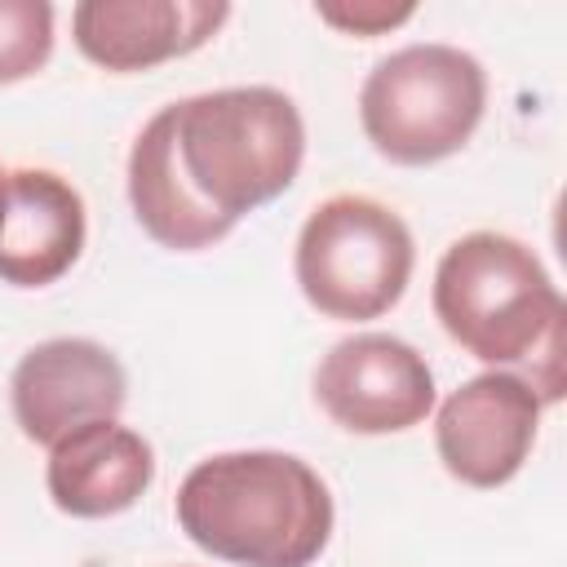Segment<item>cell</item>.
<instances>
[{
    "label": "cell",
    "mask_w": 567,
    "mask_h": 567,
    "mask_svg": "<svg viewBox=\"0 0 567 567\" xmlns=\"http://www.w3.org/2000/svg\"><path fill=\"white\" fill-rule=\"evenodd\" d=\"M416 266V244L408 221L372 195H332L323 199L292 252L301 297L341 323L381 319L408 292Z\"/></svg>",
    "instance_id": "5b68a950"
},
{
    "label": "cell",
    "mask_w": 567,
    "mask_h": 567,
    "mask_svg": "<svg viewBox=\"0 0 567 567\" xmlns=\"http://www.w3.org/2000/svg\"><path fill=\"white\" fill-rule=\"evenodd\" d=\"M128 204H133L137 226L159 248H173V252L213 248L217 239H226L235 230L226 217L204 208L195 199V190L186 186V177L177 168L168 106H159L142 124V133L133 137V151H128Z\"/></svg>",
    "instance_id": "7c38bea8"
},
{
    "label": "cell",
    "mask_w": 567,
    "mask_h": 567,
    "mask_svg": "<svg viewBox=\"0 0 567 567\" xmlns=\"http://www.w3.org/2000/svg\"><path fill=\"white\" fill-rule=\"evenodd\" d=\"M487 111V71L456 44H408L359 89V124L377 155L425 168L456 155Z\"/></svg>",
    "instance_id": "277c9868"
},
{
    "label": "cell",
    "mask_w": 567,
    "mask_h": 567,
    "mask_svg": "<svg viewBox=\"0 0 567 567\" xmlns=\"http://www.w3.org/2000/svg\"><path fill=\"white\" fill-rule=\"evenodd\" d=\"M84 199L53 168H13L0 213V284L49 288L84 252Z\"/></svg>",
    "instance_id": "30bf717a"
},
{
    "label": "cell",
    "mask_w": 567,
    "mask_h": 567,
    "mask_svg": "<svg viewBox=\"0 0 567 567\" xmlns=\"http://www.w3.org/2000/svg\"><path fill=\"white\" fill-rule=\"evenodd\" d=\"M315 399L350 434H399L430 416L434 372L403 337L354 332L319 359Z\"/></svg>",
    "instance_id": "8992f818"
},
{
    "label": "cell",
    "mask_w": 567,
    "mask_h": 567,
    "mask_svg": "<svg viewBox=\"0 0 567 567\" xmlns=\"http://www.w3.org/2000/svg\"><path fill=\"white\" fill-rule=\"evenodd\" d=\"M430 301L434 319L465 354L501 372L518 368L540 403L563 399L567 306L545 261L523 239L501 230L461 235L439 257Z\"/></svg>",
    "instance_id": "6da1fadb"
},
{
    "label": "cell",
    "mask_w": 567,
    "mask_h": 567,
    "mask_svg": "<svg viewBox=\"0 0 567 567\" xmlns=\"http://www.w3.org/2000/svg\"><path fill=\"white\" fill-rule=\"evenodd\" d=\"M177 527L230 567H310L332 536V492L292 452H217L173 501Z\"/></svg>",
    "instance_id": "7a4b0ae2"
},
{
    "label": "cell",
    "mask_w": 567,
    "mask_h": 567,
    "mask_svg": "<svg viewBox=\"0 0 567 567\" xmlns=\"http://www.w3.org/2000/svg\"><path fill=\"white\" fill-rule=\"evenodd\" d=\"M155 483L151 443L120 421H89L49 447L44 487L71 518H111L133 509Z\"/></svg>",
    "instance_id": "8fae6325"
},
{
    "label": "cell",
    "mask_w": 567,
    "mask_h": 567,
    "mask_svg": "<svg viewBox=\"0 0 567 567\" xmlns=\"http://www.w3.org/2000/svg\"><path fill=\"white\" fill-rule=\"evenodd\" d=\"M177 168L195 199L230 226L279 199L306 159V124L288 93L239 84L168 106Z\"/></svg>",
    "instance_id": "3957f363"
},
{
    "label": "cell",
    "mask_w": 567,
    "mask_h": 567,
    "mask_svg": "<svg viewBox=\"0 0 567 567\" xmlns=\"http://www.w3.org/2000/svg\"><path fill=\"white\" fill-rule=\"evenodd\" d=\"M128 399L124 363L89 337H53L31 346L13 377H9V403L18 430L53 447L62 434L89 425V421H115Z\"/></svg>",
    "instance_id": "ba28073f"
},
{
    "label": "cell",
    "mask_w": 567,
    "mask_h": 567,
    "mask_svg": "<svg viewBox=\"0 0 567 567\" xmlns=\"http://www.w3.org/2000/svg\"><path fill=\"white\" fill-rule=\"evenodd\" d=\"M226 18V0H84L71 9V35L93 66L151 71L204 49Z\"/></svg>",
    "instance_id": "9c48e42d"
},
{
    "label": "cell",
    "mask_w": 567,
    "mask_h": 567,
    "mask_svg": "<svg viewBox=\"0 0 567 567\" xmlns=\"http://www.w3.org/2000/svg\"><path fill=\"white\" fill-rule=\"evenodd\" d=\"M53 58V4L0 0V84L35 75Z\"/></svg>",
    "instance_id": "4fadbf2b"
},
{
    "label": "cell",
    "mask_w": 567,
    "mask_h": 567,
    "mask_svg": "<svg viewBox=\"0 0 567 567\" xmlns=\"http://www.w3.org/2000/svg\"><path fill=\"white\" fill-rule=\"evenodd\" d=\"M315 13H319L328 27L346 31V35H363V40H372V35H381V31H390V27H403V22L416 13V4L354 0V4H315Z\"/></svg>",
    "instance_id": "5bb4252c"
},
{
    "label": "cell",
    "mask_w": 567,
    "mask_h": 567,
    "mask_svg": "<svg viewBox=\"0 0 567 567\" xmlns=\"http://www.w3.org/2000/svg\"><path fill=\"white\" fill-rule=\"evenodd\" d=\"M540 399L518 372H478L456 385L434 416V447L443 470L465 487H501L532 456L540 430Z\"/></svg>",
    "instance_id": "52a82bcc"
},
{
    "label": "cell",
    "mask_w": 567,
    "mask_h": 567,
    "mask_svg": "<svg viewBox=\"0 0 567 567\" xmlns=\"http://www.w3.org/2000/svg\"><path fill=\"white\" fill-rule=\"evenodd\" d=\"M4 186H9V173L0 168V213H4Z\"/></svg>",
    "instance_id": "9a60e30c"
}]
</instances>
